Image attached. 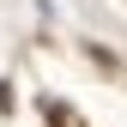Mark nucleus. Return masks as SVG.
<instances>
[{"label":"nucleus","mask_w":127,"mask_h":127,"mask_svg":"<svg viewBox=\"0 0 127 127\" xmlns=\"http://www.w3.org/2000/svg\"><path fill=\"white\" fill-rule=\"evenodd\" d=\"M42 115H49L55 127H85V121H79V115H73V109H67V103H42Z\"/></svg>","instance_id":"1"}]
</instances>
